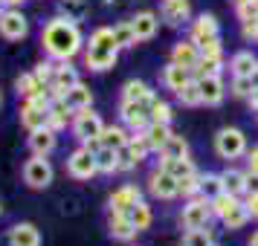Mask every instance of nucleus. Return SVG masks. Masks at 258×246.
Returning <instances> with one entry per match:
<instances>
[{
    "mask_svg": "<svg viewBox=\"0 0 258 246\" xmlns=\"http://www.w3.org/2000/svg\"><path fill=\"white\" fill-rule=\"evenodd\" d=\"M116 55H119V49H110V47H93V44H87L84 61H87V67H90V70L102 72V70H110V67L116 64Z\"/></svg>",
    "mask_w": 258,
    "mask_h": 246,
    "instance_id": "nucleus-10",
    "label": "nucleus"
},
{
    "mask_svg": "<svg viewBox=\"0 0 258 246\" xmlns=\"http://www.w3.org/2000/svg\"><path fill=\"white\" fill-rule=\"evenodd\" d=\"M163 81H165V87H168V90H174V93H177L183 84L191 81V70H188V67H183V64H177V61H171V64L163 70Z\"/></svg>",
    "mask_w": 258,
    "mask_h": 246,
    "instance_id": "nucleus-16",
    "label": "nucleus"
},
{
    "mask_svg": "<svg viewBox=\"0 0 258 246\" xmlns=\"http://www.w3.org/2000/svg\"><path fill=\"white\" fill-rule=\"evenodd\" d=\"M96 165H99L102 174H113V171H119V151L116 148L102 145V148L96 151Z\"/></svg>",
    "mask_w": 258,
    "mask_h": 246,
    "instance_id": "nucleus-26",
    "label": "nucleus"
},
{
    "mask_svg": "<svg viewBox=\"0 0 258 246\" xmlns=\"http://www.w3.org/2000/svg\"><path fill=\"white\" fill-rule=\"evenodd\" d=\"M90 44L93 47H110V49H119L116 47V38H113V29H107V26H99L93 35H90Z\"/></svg>",
    "mask_w": 258,
    "mask_h": 246,
    "instance_id": "nucleus-41",
    "label": "nucleus"
},
{
    "mask_svg": "<svg viewBox=\"0 0 258 246\" xmlns=\"http://www.w3.org/2000/svg\"><path fill=\"white\" fill-rule=\"evenodd\" d=\"M183 246H212L209 226L206 229H188L186 237H183Z\"/></svg>",
    "mask_w": 258,
    "mask_h": 246,
    "instance_id": "nucleus-40",
    "label": "nucleus"
},
{
    "mask_svg": "<svg viewBox=\"0 0 258 246\" xmlns=\"http://www.w3.org/2000/svg\"><path fill=\"white\" fill-rule=\"evenodd\" d=\"M246 206H249V214H252V217H258V191H255V194H249Z\"/></svg>",
    "mask_w": 258,
    "mask_h": 246,
    "instance_id": "nucleus-49",
    "label": "nucleus"
},
{
    "mask_svg": "<svg viewBox=\"0 0 258 246\" xmlns=\"http://www.w3.org/2000/svg\"><path fill=\"white\" fill-rule=\"evenodd\" d=\"M177 99L183 102L186 107H195V105H203V96H200V84L191 78L188 84H183L180 90H177Z\"/></svg>",
    "mask_w": 258,
    "mask_h": 246,
    "instance_id": "nucleus-35",
    "label": "nucleus"
},
{
    "mask_svg": "<svg viewBox=\"0 0 258 246\" xmlns=\"http://www.w3.org/2000/svg\"><path fill=\"white\" fill-rule=\"evenodd\" d=\"M171 61H177V64H183V67L191 70V67L200 61V47L191 41V38H188V41H180V44L174 47V52H171Z\"/></svg>",
    "mask_w": 258,
    "mask_h": 246,
    "instance_id": "nucleus-17",
    "label": "nucleus"
},
{
    "mask_svg": "<svg viewBox=\"0 0 258 246\" xmlns=\"http://www.w3.org/2000/svg\"><path fill=\"white\" fill-rule=\"evenodd\" d=\"M67 3H70V0H67Z\"/></svg>",
    "mask_w": 258,
    "mask_h": 246,
    "instance_id": "nucleus-55",
    "label": "nucleus"
},
{
    "mask_svg": "<svg viewBox=\"0 0 258 246\" xmlns=\"http://www.w3.org/2000/svg\"><path fill=\"white\" fill-rule=\"evenodd\" d=\"M55 145H58V139H55V130H52V128L29 130V148H32V153L47 156V153L55 151Z\"/></svg>",
    "mask_w": 258,
    "mask_h": 246,
    "instance_id": "nucleus-12",
    "label": "nucleus"
},
{
    "mask_svg": "<svg viewBox=\"0 0 258 246\" xmlns=\"http://www.w3.org/2000/svg\"><path fill=\"white\" fill-rule=\"evenodd\" d=\"M107 226H110V234H113V240H131L134 234H137V226L131 223L128 214H122V211H110V220H107Z\"/></svg>",
    "mask_w": 258,
    "mask_h": 246,
    "instance_id": "nucleus-15",
    "label": "nucleus"
},
{
    "mask_svg": "<svg viewBox=\"0 0 258 246\" xmlns=\"http://www.w3.org/2000/svg\"><path fill=\"white\" fill-rule=\"evenodd\" d=\"M244 38L246 41H255L258 38V24L255 21H244Z\"/></svg>",
    "mask_w": 258,
    "mask_h": 246,
    "instance_id": "nucleus-47",
    "label": "nucleus"
},
{
    "mask_svg": "<svg viewBox=\"0 0 258 246\" xmlns=\"http://www.w3.org/2000/svg\"><path fill=\"white\" fill-rule=\"evenodd\" d=\"M151 122H163V125L171 122V107H168V102L154 99V102H151Z\"/></svg>",
    "mask_w": 258,
    "mask_h": 246,
    "instance_id": "nucleus-42",
    "label": "nucleus"
},
{
    "mask_svg": "<svg viewBox=\"0 0 258 246\" xmlns=\"http://www.w3.org/2000/svg\"><path fill=\"white\" fill-rule=\"evenodd\" d=\"M73 113H76V110H70L64 99H58V102H52V105H49V110H47V128H52V130L67 128V122H70V116H73Z\"/></svg>",
    "mask_w": 258,
    "mask_h": 246,
    "instance_id": "nucleus-18",
    "label": "nucleus"
},
{
    "mask_svg": "<svg viewBox=\"0 0 258 246\" xmlns=\"http://www.w3.org/2000/svg\"><path fill=\"white\" fill-rule=\"evenodd\" d=\"M215 148H218V153H221L223 159H235V156H241L246 148L244 142V133L238 128H223L218 136H215Z\"/></svg>",
    "mask_w": 258,
    "mask_h": 246,
    "instance_id": "nucleus-8",
    "label": "nucleus"
},
{
    "mask_svg": "<svg viewBox=\"0 0 258 246\" xmlns=\"http://www.w3.org/2000/svg\"><path fill=\"white\" fill-rule=\"evenodd\" d=\"M212 246H215V243H212Z\"/></svg>",
    "mask_w": 258,
    "mask_h": 246,
    "instance_id": "nucleus-56",
    "label": "nucleus"
},
{
    "mask_svg": "<svg viewBox=\"0 0 258 246\" xmlns=\"http://www.w3.org/2000/svg\"><path fill=\"white\" fill-rule=\"evenodd\" d=\"M3 3H6V6H21L24 0H3Z\"/></svg>",
    "mask_w": 258,
    "mask_h": 246,
    "instance_id": "nucleus-51",
    "label": "nucleus"
},
{
    "mask_svg": "<svg viewBox=\"0 0 258 246\" xmlns=\"http://www.w3.org/2000/svg\"><path fill=\"white\" fill-rule=\"evenodd\" d=\"M64 102H67L70 110H84V107L93 105V93H90V87H84V84L79 81V84H73L70 90H67Z\"/></svg>",
    "mask_w": 258,
    "mask_h": 246,
    "instance_id": "nucleus-20",
    "label": "nucleus"
},
{
    "mask_svg": "<svg viewBox=\"0 0 258 246\" xmlns=\"http://www.w3.org/2000/svg\"><path fill=\"white\" fill-rule=\"evenodd\" d=\"M200 194L203 197H218V194H223V180L221 174H206V177H200Z\"/></svg>",
    "mask_w": 258,
    "mask_h": 246,
    "instance_id": "nucleus-37",
    "label": "nucleus"
},
{
    "mask_svg": "<svg viewBox=\"0 0 258 246\" xmlns=\"http://www.w3.org/2000/svg\"><path fill=\"white\" fill-rule=\"evenodd\" d=\"M21 125H24L26 130L47 128V110L35 107L32 102H24V107H21Z\"/></svg>",
    "mask_w": 258,
    "mask_h": 246,
    "instance_id": "nucleus-19",
    "label": "nucleus"
},
{
    "mask_svg": "<svg viewBox=\"0 0 258 246\" xmlns=\"http://www.w3.org/2000/svg\"><path fill=\"white\" fill-rule=\"evenodd\" d=\"M67 174L76 177V180H90V177L99 174V165H96V153L87 151V148H79V151L70 153L67 159Z\"/></svg>",
    "mask_w": 258,
    "mask_h": 246,
    "instance_id": "nucleus-6",
    "label": "nucleus"
},
{
    "mask_svg": "<svg viewBox=\"0 0 258 246\" xmlns=\"http://www.w3.org/2000/svg\"><path fill=\"white\" fill-rule=\"evenodd\" d=\"M113 38H116V47L125 49V47H134L137 44V32H134V24L125 21V24L113 26Z\"/></svg>",
    "mask_w": 258,
    "mask_h": 246,
    "instance_id": "nucleus-36",
    "label": "nucleus"
},
{
    "mask_svg": "<svg viewBox=\"0 0 258 246\" xmlns=\"http://www.w3.org/2000/svg\"><path fill=\"white\" fill-rule=\"evenodd\" d=\"M148 183H151V186H148V188H151V194H154V197H160V200H174L177 194H180V180L168 174L163 165L151 174Z\"/></svg>",
    "mask_w": 258,
    "mask_h": 246,
    "instance_id": "nucleus-9",
    "label": "nucleus"
},
{
    "mask_svg": "<svg viewBox=\"0 0 258 246\" xmlns=\"http://www.w3.org/2000/svg\"><path fill=\"white\" fill-rule=\"evenodd\" d=\"M249 171H258V148L249 151Z\"/></svg>",
    "mask_w": 258,
    "mask_h": 246,
    "instance_id": "nucleus-50",
    "label": "nucleus"
},
{
    "mask_svg": "<svg viewBox=\"0 0 258 246\" xmlns=\"http://www.w3.org/2000/svg\"><path fill=\"white\" fill-rule=\"evenodd\" d=\"M41 44H44L49 58L70 61L73 55L82 49V32H79V26L73 24L70 18H52V21L44 26Z\"/></svg>",
    "mask_w": 258,
    "mask_h": 246,
    "instance_id": "nucleus-1",
    "label": "nucleus"
},
{
    "mask_svg": "<svg viewBox=\"0 0 258 246\" xmlns=\"http://www.w3.org/2000/svg\"><path fill=\"white\" fill-rule=\"evenodd\" d=\"M200 84V96H203V105H221L223 102V81L221 75H206V78H195Z\"/></svg>",
    "mask_w": 258,
    "mask_h": 246,
    "instance_id": "nucleus-13",
    "label": "nucleus"
},
{
    "mask_svg": "<svg viewBox=\"0 0 258 246\" xmlns=\"http://www.w3.org/2000/svg\"><path fill=\"white\" fill-rule=\"evenodd\" d=\"M238 18H241V21H255L258 18V0L238 3Z\"/></svg>",
    "mask_w": 258,
    "mask_h": 246,
    "instance_id": "nucleus-46",
    "label": "nucleus"
},
{
    "mask_svg": "<svg viewBox=\"0 0 258 246\" xmlns=\"http://www.w3.org/2000/svg\"><path fill=\"white\" fill-rule=\"evenodd\" d=\"M52 75H55V64H52V61H41V64L35 67V78L44 84V87L52 81Z\"/></svg>",
    "mask_w": 258,
    "mask_h": 246,
    "instance_id": "nucleus-45",
    "label": "nucleus"
},
{
    "mask_svg": "<svg viewBox=\"0 0 258 246\" xmlns=\"http://www.w3.org/2000/svg\"><path fill=\"white\" fill-rule=\"evenodd\" d=\"M128 217H131V223L137 226V232H142V229H148V226H151V209H148V206H145L142 200L131 206Z\"/></svg>",
    "mask_w": 258,
    "mask_h": 246,
    "instance_id": "nucleus-34",
    "label": "nucleus"
},
{
    "mask_svg": "<svg viewBox=\"0 0 258 246\" xmlns=\"http://www.w3.org/2000/svg\"><path fill=\"white\" fill-rule=\"evenodd\" d=\"M223 180V191H229V194H241V191H246V174L244 171H235V168H229V171H223L221 174Z\"/></svg>",
    "mask_w": 258,
    "mask_h": 246,
    "instance_id": "nucleus-29",
    "label": "nucleus"
},
{
    "mask_svg": "<svg viewBox=\"0 0 258 246\" xmlns=\"http://www.w3.org/2000/svg\"><path fill=\"white\" fill-rule=\"evenodd\" d=\"M142 133H145V139H148V145H151V151H160V148L165 145V139L171 136L168 125H163V122H151Z\"/></svg>",
    "mask_w": 258,
    "mask_h": 246,
    "instance_id": "nucleus-27",
    "label": "nucleus"
},
{
    "mask_svg": "<svg viewBox=\"0 0 258 246\" xmlns=\"http://www.w3.org/2000/svg\"><path fill=\"white\" fill-rule=\"evenodd\" d=\"M163 18L171 26L188 21V0H165L163 3Z\"/></svg>",
    "mask_w": 258,
    "mask_h": 246,
    "instance_id": "nucleus-23",
    "label": "nucleus"
},
{
    "mask_svg": "<svg viewBox=\"0 0 258 246\" xmlns=\"http://www.w3.org/2000/svg\"><path fill=\"white\" fill-rule=\"evenodd\" d=\"M209 217H212V203L209 197H188V203L183 206V214H180V220L186 229H206L209 226Z\"/></svg>",
    "mask_w": 258,
    "mask_h": 246,
    "instance_id": "nucleus-2",
    "label": "nucleus"
},
{
    "mask_svg": "<svg viewBox=\"0 0 258 246\" xmlns=\"http://www.w3.org/2000/svg\"><path fill=\"white\" fill-rule=\"evenodd\" d=\"M24 183L29 188H47L52 183V165L47 162V156H32L24 165Z\"/></svg>",
    "mask_w": 258,
    "mask_h": 246,
    "instance_id": "nucleus-7",
    "label": "nucleus"
},
{
    "mask_svg": "<svg viewBox=\"0 0 258 246\" xmlns=\"http://www.w3.org/2000/svg\"><path fill=\"white\" fill-rule=\"evenodd\" d=\"M151 102H131V99H122V105H119L122 122H125L131 130H145L151 125Z\"/></svg>",
    "mask_w": 258,
    "mask_h": 246,
    "instance_id": "nucleus-3",
    "label": "nucleus"
},
{
    "mask_svg": "<svg viewBox=\"0 0 258 246\" xmlns=\"http://www.w3.org/2000/svg\"><path fill=\"white\" fill-rule=\"evenodd\" d=\"M134 203H140V188L137 186H122V188H116V191L110 194V211L128 214Z\"/></svg>",
    "mask_w": 258,
    "mask_h": 246,
    "instance_id": "nucleus-14",
    "label": "nucleus"
},
{
    "mask_svg": "<svg viewBox=\"0 0 258 246\" xmlns=\"http://www.w3.org/2000/svg\"><path fill=\"white\" fill-rule=\"evenodd\" d=\"M249 246H258V232L252 234V240H249Z\"/></svg>",
    "mask_w": 258,
    "mask_h": 246,
    "instance_id": "nucleus-52",
    "label": "nucleus"
},
{
    "mask_svg": "<svg viewBox=\"0 0 258 246\" xmlns=\"http://www.w3.org/2000/svg\"><path fill=\"white\" fill-rule=\"evenodd\" d=\"M180 194H183V197H198L200 194V177L198 174L183 177V180H180Z\"/></svg>",
    "mask_w": 258,
    "mask_h": 246,
    "instance_id": "nucleus-44",
    "label": "nucleus"
},
{
    "mask_svg": "<svg viewBox=\"0 0 258 246\" xmlns=\"http://www.w3.org/2000/svg\"><path fill=\"white\" fill-rule=\"evenodd\" d=\"M134 32H137V41H148V38H154V32H157V15L154 12H140L134 21Z\"/></svg>",
    "mask_w": 258,
    "mask_h": 246,
    "instance_id": "nucleus-22",
    "label": "nucleus"
},
{
    "mask_svg": "<svg viewBox=\"0 0 258 246\" xmlns=\"http://www.w3.org/2000/svg\"><path fill=\"white\" fill-rule=\"evenodd\" d=\"M6 243L9 246H41V234L32 223H18L9 229L6 234Z\"/></svg>",
    "mask_w": 258,
    "mask_h": 246,
    "instance_id": "nucleus-11",
    "label": "nucleus"
},
{
    "mask_svg": "<svg viewBox=\"0 0 258 246\" xmlns=\"http://www.w3.org/2000/svg\"><path fill=\"white\" fill-rule=\"evenodd\" d=\"M221 55H200V61L191 67V78H206V75H221Z\"/></svg>",
    "mask_w": 258,
    "mask_h": 246,
    "instance_id": "nucleus-24",
    "label": "nucleus"
},
{
    "mask_svg": "<svg viewBox=\"0 0 258 246\" xmlns=\"http://www.w3.org/2000/svg\"><path fill=\"white\" fill-rule=\"evenodd\" d=\"M0 6H3V0H0ZM0 12H3V9H0Z\"/></svg>",
    "mask_w": 258,
    "mask_h": 246,
    "instance_id": "nucleus-54",
    "label": "nucleus"
},
{
    "mask_svg": "<svg viewBox=\"0 0 258 246\" xmlns=\"http://www.w3.org/2000/svg\"><path fill=\"white\" fill-rule=\"evenodd\" d=\"M235 3H246V0H235Z\"/></svg>",
    "mask_w": 258,
    "mask_h": 246,
    "instance_id": "nucleus-53",
    "label": "nucleus"
},
{
    "mask_svg": "<svg viewBox=\"0 0 258 246\" xmlns=\"http://www.w3.org/2000/svg\"><path fill=\"white\" fill-rule=\"evenodd\" d=\"M163 168H165L171 177H177V180H183V177H191V174H195V165H191V159H188V156L163 159Z\"/></svg>",
    "mask_w": 258,
    "mask_h": 246,
    "instance_id": "nucleus-33",
    "label": "nucleus"
},
{
    "mask_svg": "<svg viewBox=\"0 0 258 246\" xmlns=\"http://www.w3.org/2000/svg\"><path fill=\"white\" fill-rule=\"evenodd\" d=\"M160 153H163V159H177V156H188V142L183 139V136H168L165 139V145L160 148Z\"/></svg>",
    "mask_w": 258,
    "mask_h": 246,
    "instance_id": "nucleus-31",
    "label": "nucleus"
},
{
    "mask_svg": "<svg viewBox=\"0 0 258 246\" xmlns=\"http://www.w3.org/2000/svg\"><path fill=\"white\" fill-rule=\"evenodd\" d=\"M209 203H212V214L226 217V214H229V209L238 203V197H235V194H229V191H223V194H218V197H212Z\"/></svg>",
    "mask_w": 258,
    "mask_h": 246,
    "instance_id": "nucleus-38",
    "label": "nucleus"
},
{
    "mask_svg": "<svg viewBox=\"0 0 258 246\" xmlns=\"http://www.w3.org/2000/svg\"><path fill=\"white\" fill-rule=\"evenodd\" d=\"M249 217H252V214H249V206H246V203H235L232 209H229V214L223 217V226H226V229H241V226H246Z\"/></svg>",
    "mask_w": 258,
    "mask_h": 246,
    "instance_id": "nucleus-32",
    "label": "nucleus"
},
{
    "mask_svg": "<svg viewBox=\"0 0 258 246\" xmlns=\"http://www.w3.org/2000/svg\"><path fill=\"white\" fill-rule=\"evenodd\" d=\"M232 75H252L258 67V58L252 55V52H238V55H232Z\"/></svg>",
    "mask_w": 258,
    "mask_h": 246,
    "instance_id": "nucleus-30",
    "label": "nucleus"
},
{
    "mask_svg": "<svg viewBox=\"0 0 258 246\" xmlns=\"http://www.w3.org/2000/svg\"><path fill=\"white\" fill-rule=\"evenodd\" d=\"M221 29H218V21L215 15H200L198 21L191 24V41H203V38H218Z\"/></svg>",
    "mask_w": 258,
    "mask_h": 246,
    "instance_id": "nucleus-21",
    "label": "nucleus"
},
{
    "mask_svg": "<svg viewBox=\"0 0 258 246\" xmlns=\"http://www.w3.org/2000/svg\"><path fill=\"white\" fill-rule=\"evenodd\" d=\"M246 191H249V194L258 191V171H249V174H246Z\"/></svg>",
    "mask_w": 258,
    "mask_h": 246,
    "instance_id": "nucleus-48",
    "label": "nucleus"
},
{
    "mask_svg": "<svg viewBox=\"0 0 258 246\" xmlns=\"http://www.w3.org/2000/svg\"><path fill=\"white\" fill-rule=\"evenodd\" d=\"M44 84L35 78V72H24V75H18V93L24 96V99H29L32 93H38Z\"/></svg>",
    "mask_w": 258,
    "mask_h": 246,
    "instance_id": "nucleus-39",
    "label": "nucleus"
},
{
    "mask_svg": "<svg viewBox=\"0 0 258 246\" xmlns=\"http://www.w3.org/2000/svg\"><path fill=\"white\" fill-rule=\"evenodd\" d=\"M102 119L96 116L90 107H84V110H76L73 113V133H76V139L79 142H87V139H99L102 136Z\"/></svg>",
    "mask_w": 258,
    "mask_h": 246,
    "instance_id": "nucleus-4",
    "label": "nucleus"
},
{
    "mask_svg": "<svg viewBox=\"0 0 258 246\" xmlns=\"http://www.w3.org/2000/svg\"><path fill=\"white\" fill-rule=\"evenodd\" d=\"M99 139H102V145H107V148H125V145H128V130L125 128H119V125H110V128H105L102 130V136H99Z\"/></svg>",
    "mask_w": 258,
    "mask_h": 246,
    "instance_id": "nucleus-28",
    "label": "nucleus"
},
{
    "mask_svg": "<svg viewBox=\"0 0 258 246\" xmlns=\"http://www.w3.org/2000/svg\"><path fill=\"white\" fill-rule=\"evenodd\" d=\"M0 35L6 41H21V38L29 35V21L24 18L21 9H3L0 12Z\"/></svg>",
    "mask_w": 258,
    "mask_h": 246,
    "instance_id": "nucleus-5",
    "label": "nucleus"
},
{
    "mask_svg": "<svg viewBox=\"0 0 258 246\" xmlns=\"http://www.w3.org/2000/svg\"><path fill=\"white\" fill-rule=\"evenodd\" d=\"M122 99H131V102H151L154 93H151V87H148L145 81L131 78V81L122 87Z\"/></svg>",
    "mask_w": 258,
    "mask_h": 246,
    "instance_id": "nucleus-25",
    "label": "nucleus"
},
{
    "mask_svg": "<svg viewBox=\"0 0 258 246\" xmlns=\"http://www.w3.org/2000/svg\"><path fill=\"white\" fill-rule=\"evenodd\" d=\"M232 90H235V96H252L255 93V81H252V75H235Z\"/></svg>",
    "mask_w": 258,
    "mask_h": 246,
    "instance_id": "nucleus-43",
    "label": "nucleus"
}]
</instances>
